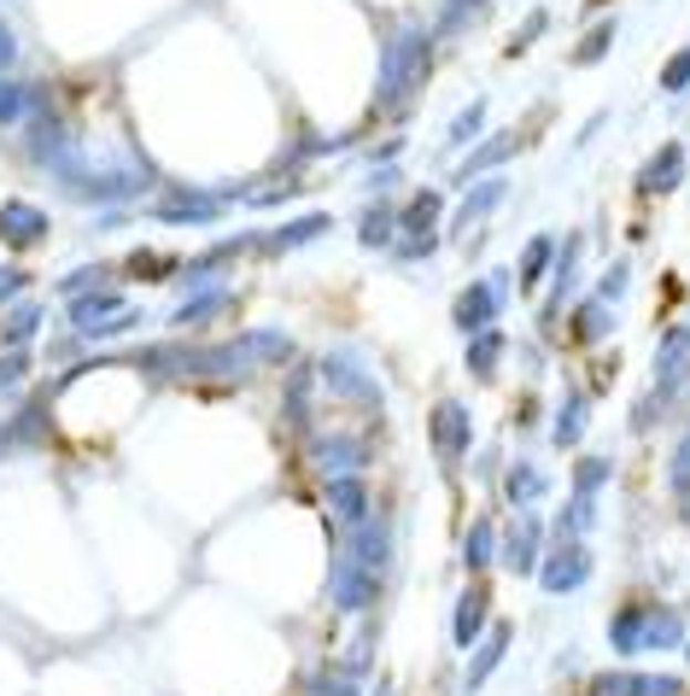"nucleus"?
<instances>
[{"label":"nucleus","instance_id":"18","mask_svg":"<svg viewBox=\"0 0 690 696\" xmlns=\"http://www.w3.org/2000/svg\"><path fill=\"white\" fill-rule=\"evenodd\" d=\"M510 147H515V141H510V135L485 141V147H480V153H474L469 164H462V176H474V170H485V164H498V158H503V153H510Z\"/></svg>","mask_w":690,"mask_h":696},{"label":"nucleus","instance_id":"8","mask_svg":"<svg viewBox=\"0 0 690 696\" xmlns=\"http://www.w3.org/2000/svg\"><path fill=\"white\" fill-rule=\"evenodd\" d=\"M579 580H585V557H579V550H562V557L544 568V591H574Z\"/></svg>","mask_w":690,"mask_h":696},{"label":"nucleus","instance_id":"30","mask_svg":"<svg viewBox=\"0 0 690 696\" xmlns=\"http://www.w3.org/2000/svg\"><path fill=\"white\" fill-rule=\"evenodd\" d=\"M597 328H603V311H579V340H597Z\"/></svg>","mask_w":690,"mask_h":696},{"label":"nucleus","instance_id":"10","mask_svg":"<svg viewBox=\"0 0 690 696\" xmlns=\"http://www.w3.org/2000/svg\"><path fill=\"white\" fill-rule=\"evenodd\" d=\"M170 222H211L217 217V199H199V194H188V199H165L158 205Z\"/></svg>","mask_w":690,"mask_h":696},{"label":"nucleus","instance_id":"29","mask_svg":"<svg viewBox=\"0 0 690 696\" xmlns=\"http://www.w3.org/2000/svg\"><path fill=\"white\" fill-rule=\"evenodd\" d=\"M603 475H608V463H585V468H579V491H592Z\"/></svg>","mask_w":690,"mask_h":696},{"label":"nucleus","instance_id":"31","mask_svg":"<svg viewBox=\"0 0 690 696\" xmlns=\"http://www.w3.org/2000/svg\"><path fill=\"white\" fill-rule=\"evenodd\" d=\"M18 439H12V422H0V457H12Z\"/></svg>","mask_w":690,"mask_h":696},{"label":"nucleus","instance_id":"26","mask_svg":"<svg viewBox=\"0 0 690 696\" xmlns=\"http://www.w3.org/2000/svg\"><path fill=\"white\" fill-rule=\"evenodd\" d=\"M439 217V199L433 194H421L416 205H410V229H421V235H428V222Z\"/></svg>","mask_w":690,"mask_h":696},{"label":"nucleus","instance_id":"19","mask_svg":"<svg viewBox=\"0 0 690 696\" xmlns=\"http://www.w3.org/2000/svg\"><path fill=\"white\" fill-rule=\"evenodd\" d=\"M328 503L339 509V516H357V509H363V486H357V480H339V486L328 491Z\"/></svg>","mask_w":690,"mask_h":696},{"label":"nucleus","instance_id":"16","mask_svg":"<svg viewBox=\"0 0 690 696\" xmlns=\"http://www.w3.org/2000/svg\"><path fill=\"white\" fill-rule=\"evenodd\" d=\"M304 696H357V685H352V673H316L311 685H304Z\"/></svg>","mask_w":690,"mask_h":696},{"label":"nucleus","instance_id":"21","mask_svg":"<svg viewBox=\"0 0 690 696\" xmlns=\"http://www.w3.org/2000/svg\"><path fill=\"white\" fill-rule=\"evenodd\" d=\"M387 235H393V211H369V217H363V246H387Z\"/></svg>","mask_w":690,"mask_h":696},{"label":"nucleus","instance_id":"24","mask_svg":"<svg viewBox=\"0 0 690 696\" xmlns=\"http://www.w3.org/2000/svg\"><path fill=\"white\" fill-rule=\"evenodd\" d=\"M469 363H474V375H492V363H498V334H485L474 352H469Z\"/></svg>","mask_w":690,"mask_h":696},{"label":"nucleus","instance_id":"14","mask_svg":"<svg viewBox=\"0 0 690 696\" xmlns=\"http://www.w3.org/2000/svg\"><path fill=\"white\" fill-rule=\"evenodd\" d=\"M328 229V217H304V222H293V229H281L275 240H270V252H293V246H304L311 235H322Z\"/></svg>","mask_w":690,"mask_h":696},{"label":"nucleus","instance_id":"6","mask_svg":"<svg viewBox=\"0 0 690 696\" xmlns=\"http://www.w3.org/2000/svg\"><path fill=\"white\" fill-rule=\"evenodd\" d=\"M498 304H503V281H485V287H474V293L457 299V322H462V328H480L485 316L498 311Z\"/></svg>","mask_w":690,"mask_h":696},{"label":"nucleus","instance_id":"17","mask_svg":"<svg viewBox=\"0 0 690 696\" xmlns=\"http://www.w3.org/2000/svg\"><path fill=\"white\" fill-rule=\"evenodd\" d=\"M498 194H503V181H485V188H474V199H462V217H457V229H469V217L492 211V205H498Z\"/></svg>","mask_w":690,"mask_h":696},{"label":"nucleus","instance_id":"13","mask_svg":"<svg viewBox=\"0 0 690 696\" xmlns=\"http://www.w3.org/2000/svg\"><path fill=\"white\" fill-rule=\"evenodd\" d=\"M498 655H503V632H492V638H485V644H480V655H474V667H469V690H480L485 679H492Z\"/></svg>","mask_w":690,"mask_h":696},{"label":"nucleus","instance_id":"9","mask_svg":"<svg viewBox=\"0 0 690 696\" xmlns=\"http://www.w3.org/2000/svg\"><path fill=\"white\" fill-rule=\"evenodd\" d=\"M480 626H485V598H480V591H469V598L457 603L451 638H457V644H469V638H480Z\"/></svg>","mask_w":690,"mask_h":696},{"label":"nucleus","instance_id":"23","mask_svg":"<svg viewBox=\"0 0 690 696\" xmlns=\"http://www.w3.org/2000/svg\"><path fill=\"white\" fill-rule=\"evenodd\" d=\"M18 71V35H12V24L0 18V76H12Z\"/></svg>","mask_w":690,"mask_h":696},{"label":"nucleus","instance_id":"2","mask_svg":"<svg viewBox=\"0 0 690 696\" xmlns=\"http://www.w3.org/2000/svg\"><path fill=\"white\" fill-rule=\"evenodd\" d=\"M433 445L445 450V457H457V450L469 445V409H462L457 398H445L433 409Z\"/></svg>","mask_w":690,"mask_h":696},{"label":"nucleus","instance_id":"11","mask_svg":"<svg viewBox=\"0 0 690 696\" xmlns=\"http://www.w3.org/2000/svg\"><path fill=\"white\" fill-rule=\"evenodd\" d=\"M533 550H539V527L521 521V527L510 532V568H515V573H533Z\"/></svg>","mask_w":690,"mask_h":696},{"label":"nucleus","instance_id":"5","mask_svg":"<svg viewBox=\"0 0 690 696\" xmlns=\"http://www.w3.org/2000/svg\"><path fill=\"white\" fill-rule=\"evenodd\" d=\"M42 304H35V299H24V304H18L12 299V311H7V322H0V345H7V352H12V345H24L30 334H35V328H42Z\"/></svg>","mask_w":690,"mask_h":696},{"label":"nucleus","instance_id":"3","mask_svg":"<svg viewBox=\"0 0 690 696\" xmlns=\"http://www.w3.org/2000/svg\"><path fill=\"white\" fill-rule=\"evenodd\" d=\"M592 696H679V679H632V673H603Z\"/></svg>","mask_w":690,"mask_h":696},{"label":"nucleus","instance_id":"4","mask_svg":"<svg viewBox=\"0 0 690 696\" xmlns=\"http://www.w3.org/2000/svg\"><path fill=\"white\" fill-rule=\"evenodd\" d=\"M328 585H334V603H339V609H363V603L375 598V591H369V580H363V568H357V562H345V557L334 562Z\"/></svg>","mask_w":690,"mask_h":696},{"label":"nucleus","instance_id":"22","mask_svg":"<svg viewBox=\"0 0 690 696\" xmlns=\"http://www.w3.org/2000/svg\"><path fill=\"white\" fill-rule=\"evenodd\" d=\"M579 416H585V404L567 398V416L556 422V445H574V439H579Z\"/></svg>","mask_w":690,"mask_h":696},{"label":"nucleus","instance_id":"20","mask_svg":"<svg viewBox=\"0 0 690 696\" xmlns=\"http://www.w3.org/2000/svg\"><path fill=\"white\" fill-rule=\"evenodd\" d=\"M30 287V270H18V263H0V304H12L18 293Z\"/></svg>","mask_w":690,"mask_h":696},{"label":"nucleus","instance_id":"27","mask_svg":"<svg viewBox=\"0 0 690 696\" xmlns=\"http://www.w3.org/2000/svg\"><path fill=\"white\" fill-rule=\"evenodd\" d=\"M485 557H492V532L474 527V539H469V562H474V568H485Z\"/></svg>","mask_w":690,"mask_h":696},{"label":"nucleus","instance_id":"1","mask_svg":"<svg viewBox=\"0 0 690 696\" xmlns=\"http://www.w3.org/2000/svg\"><path fill=\"white\" fill-rule=\"evenodd\" d=\"M0 240L18 246V252H30V246L48 240V211L30 199H0Z\"/></svg>","mask_w":690,"mask_h":696},{"label":"nucleus","instance_id":"32","mask_svg":"<svg viewBox=\"0 0 690 696\" xmlns=\"http://www.w3.org/2000/svg\"><path fill=\"white\" fill-rule=\"evenodd\" d=\"M375 696H393V685H375Z\"/></svg>","mask_w":690,"mask_h":696},{"label":"nucleus","instance_id":"15","mask_svg":"<svg viewBox=\"0 0 690 696\" xmlns=\"http://www.w3.org/2000/svg\"><path fill=\"white\" fill-rule=\"evenodd\" d=\"M357 457H363V450H357V445H345V439H322V445H316V463L328 468V475H339V468H352Z\"/></svg>","mask_w":690,"mask_h":696},{"label":"nucleus","instance_id":"7","mask_svg":"<svg viewBox=\"0 0 690 696\" xmlns=\"http://www.w3.org/2000/svg\"><path fill=\"white\" fill-rule=\"evenodd\" d=\"M35 106V89H24L18 76H0V123H24Z\"/></svg>","mask_w":690,"mask_h":696},{"label":"nucleus","instance_id":"28","mask_svg":"<svg viewBox=\"0 0 690 696\" xmlns=\"http://www.w3.org/2000/svg\"><path fill=\"white\" fill-rule=\"evenodd\" d=\"M544 263H551V240H533V252H526V281H539Z\"/></svg>","mask_w":690,"mask_h":696},{"label":"nucleus","instance_id":"25","mask_svg":"<svg viewBox=\"0 0 690 696\" xmlns=\"http://www.w3.org/2000/svg\"><path fill=\"white\" fill-rule=\"evenodd\" d=\"M539 486H544V480L533 475V468H515V475H510V498L526 503V498H539Z\"/></svg>","mask_w":690,"mask_h":696},{"label":"nucleus","instance_id":"12","mask_svg":"<svg viewBox=\"0 0 690 696\" xmlns=\"http://www.w3.org/2000/svg\"><path fill=\"white\" fill-rule=\"evenodd\" d=\"M24 375H30V352H24V345H12V352L0 357V398H12Z\"/></svg>","mask_w":690,"mask_h":696}]
</instances>
